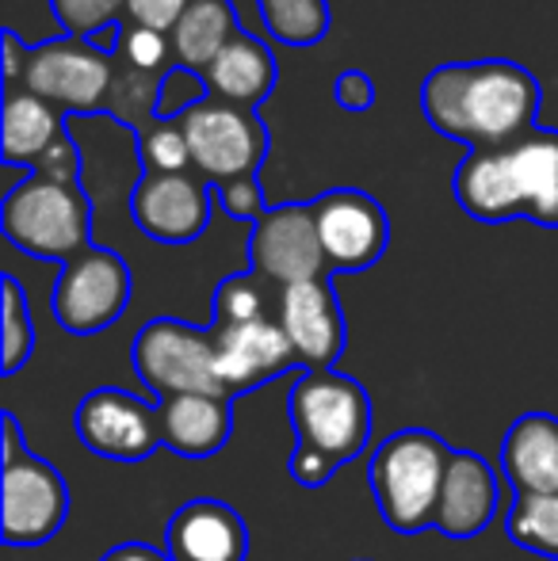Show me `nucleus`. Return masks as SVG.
Wrapping results in <instances>:
<instances>
[{
	"label": "nucleus",
	"instance_id": "bb28decb",
	"mask_svg": "<svg viewBox=\"0 0 558 561\" xmlns=\"http://www.w3.org/2000/svg\"><path fill=\"white\" fill-rule=\"evenodd\" d=\"M505 531L528 554L558 561V493L516 496L505 516Z\"/></svg>",
	"mask_w": 558,
	"mask_h": 561
},
{
	"label": "nucleus",
	"instance_id": "0eeeda50",
	"mask_svg": "<svg viewBox=\"0 0 558 561\" xmlns=\"http://www.w3.org/2000/svg\"><path fill=\"white\" fill-rule=\"evenodd\" d=\"M112 77H115V58L107 50H100L89 38L54 35L46 43L27 46L23 73L15 84L43 96L58 112L96 115L107 107Z\"/></svg>",
	"mask_w": 558,
	"mask_h": 561
},
{
	"label": "nucleus",
	"instance_id": "423d86ee",
	"mask_svg": "<svg viewBox=\"0 0 558 561\" xmlns=\"http://www.w3.org/2000/svg\"><path fill=\"white\" fill-rule=\"evenodd\" d=\"M130 359H135L141 386L157 401L180 398V393H218V398H230L223 390V378H218L215 329L187 325V321L176 318H153L138 329Z\"/></svg>",
	"mask_w": 558,
	"mask_h": 561
},
{
	"label": "nucleus",
	"instance_id": "f8f14e48",
	"mask_svg": "<svg viewBox=\"0 0 558 561\" xmlns=\"http://www.w3.org/2000/svg\"><path fill=\"white\" fill-rule=\"evenodd\" d=\"M73 424L81 444L107 462H141L157 447H164L157 405L119 386H100L84 393Z\"/></svg>",
	"mask_w": 558,
	"mask_h": 561
},
{
	"label": "nucleus",
	"instance_id": "6ab92c4d",
	"mask_svg": "<svg viewBox=\"0 0 558 561\" xmlns=\"http://www.w3.org/2000/svg\"><path fill=\"white\" fill-rule=\"evenodd\" d=\"M501 473L516 496L558 493V416L524 413L501 439Z\"/></svg>",
	"mask_w": 558,
	"mask_h": 561
},
{
	"label": "nucleus",
	"instance_id": "39448f33",
	"mask_svg": "<svg viewBox=\"0 0 558 561\" xmlns=\"http://www.w3.org/2000/svg\"><path fill=\"white\" fill-rule=\"evenodd\" d=\"M0 229L27 256L69 264L92 244V199L81 184L31 172L4 195Z\"/></svg>",
	"mask_w": 558,
	"mask_h": 561
},
{
	"label": "nucleus",
	"instance_id": "7ed1b4c3",
	"mask_svg": "<svg viewBox=\"0 0 558 561\" xmlns=\"http://www.w3.org/2000/svg\"><path fill=\"white\" fill-rule=\"evenodd\" d=\"M287 416L295 428L291 478L306 489H318L364 455L372 436V398L352 375L341 370H303L291 382Z\"/></svg>",
	"mask_w": 558,
	"mask_h": 561
},
{
	"label": "nucleus",
	"instance_id": "e433bc0d",
	"mask_svg": "<svg viewBox=\"0 0 558 561\" xmlns=\"http://www.w3.org/2000/svg\"><path fill=\"white\" fill-rule=\"evenodd\" d=\"M0 43H4V81L15 84L23 73V58H27V50L20 46V38H15L12 27H4V38H0Z\"/></svg>",
	"mask_w": 558,
	"mask_h": 561
},
{
	"label": "nucleus",
	"instance_id": "cd10ccee",
	"mask_svg": "<svg viewBox=\"0 0 558 561\" xmlns=\"http://www.w3.org/2000/svg\"><path fill=\"white\" fill-rule=\"evenodd\" d=\"M0 290H4V313H0V370L12 378L15 370L31 359V352H35V325H31V310H27V298H23L20 279L4 275Z\"/></svg>",
	"mask_w": 558,
	"mask_h": 561
},
{
	"label": "nucleus",
	"instance_id": "1a4fd4ad",
	"mask_svg": "<svg viewBox=\"0 0 558 561\" xmlns=\"http://www.w3.org/2000/svg\"><path fill=\"white\" fill-rule=\"evenodd\" d=\"M130 290H135V279H130L127 260L112 249L89 244L81 256L61 264L54 279V321L73 336H96L127 313Z\"/></svg>",
	"mask_w": 558,
	"mask_h": 561
},
{
	"label": "nucleus",
	"instance_id": "4468645a",
	"mask_svg": "<svg viewBox=\"0 0 558 561\" xmlns=\"http://www.w3.org/2000/svg\"><path fill=\"white\" fill-rule=\"evenodd\" d=\"M130 218L161 244H192L210 222V184L200 172H141Z\"/></svg>",
	"mask_w": 558,
	"mask_h": 561
},
{
	"label": "nucleus",
	"instance_id": "72a5a7b5",
	"mask_svg": "<svg viewBox=\"0 0 558 561\" xmlns=\"http://www.w3.org/2000/svg\"><path fill=\"white\" fill-rule=\"evenodd\" d=\"M192 8V0H127V12H123V23H135V27H149L161 31V35H172V27L180 23V15Z\"/></svg>",
	"mask_w": 558,
	"mask_h": 561
},
{
	"label": "nucleus",
	"instance_id": "473e14b6",
	"mask_svg": "<svg viewBox=\"0 0 558 561\" xmlns=\"http://www.w3.org/2000/svg\"><path fill=\"white\" fill-rule=\"evenodd\" d=\"M218 195V207L226 210L230 218L238 222H257L264 215V192H261V180L257 176H241V180H230V184H218L215 187Z\"/></svg>",
	"mask_w": 558,
	"mask_h": 561
},
{
	"label": "nucleus",
	"instance_id": "ddd939ff",
	"mask_svg": "<svg viewBox=\"0 0 558 561\" xmlns=\"http://www.w3.org/2000/svg\"><path fill=\"white\" fill-rule=\"evenodd\" d=\"M310 207L329 260V275L367 272L379 264L390 241V222L375 195L360 187H333L318 195Z\"/></svg>",
	"mask_w": 558,
	"mask_h": 561
},
{
	"label": "nucleus",
	"instance_id": "f257e3e1",
	"mask_svg": "<svg viewBox=\"0 0 558 561\" xmlns=\"http://www.w3.org/2000/svg\"><path fill=\"white\" fill-rule=\"evenodd\" d=\"M421 115L467 149L505 146L539 126V81L509 58L444 61L421 81Z\"/></svg>",
	"mask_w": 558,
	"mask_h": 561
},
{
	"label": "nucleus",
	"instance_id": "b1692460",
	"mask_svg": "<svg viewBox=\"0 0 558 561\" xmlns=\"http://www.w3.org/2000/svg\"><path fill=\"white\" fill-rule=\"evenodd\" d=\"M161 81H164L161 73H146V69H135L115 58V77H112V92H107L104 112L112 115L115 123L130 126L135 134L149 130V126L157 123V107H161Z\"/></svg>",
	"mask_w": 558,
	"mask_h": 561
},
{
	"label": "nucleus",
	"instance_id": "c85d7f7f",
	"mask_svg": "<svg viewBox=\"0 0 558 561\" xmlns=\"http://www.w3.org/2000/svg\"><path fill=\"white\" fill-rule=\"evenodd\" d=\"M141 172H192V153L180 118H157L149 130L138 134Z\"/></svg>",
	"mask_w": 558,
	"mask_h": 561
},
{
	"label": "nucleus",
	"instance_id": "c9c22d12",
	"mask_svg": "<svg viewBox=\"0 0 558 561\" xmlns=\"http://www.w3.org/2000/svg\"><path fill=\"white\" fill-rule=\"evenodd\" d=\"M100 561H172L164 550L149 547V542H119V547H112Z\"/></svg>",
	"mask_w": 558,
	"mask_h": 561
},
{
	"label": "nucleus",
	"instance_id": "2f4dec72",
	"mask_svg": "<svg viewBox=\"0 0 558 561\" xmlns=\"http://www.w3.org/2000/svg\"><path fill=\"white\" fill-rule=\"evenodd\" d=\"M210 92H207V81H203V73H195V69H169L161 81V107H157V118H180L184 112H192L195 104H203Z\"/></svg>",
	"mask_w": 558,
	"mask_h": 561
},
{
	"label": "nucleus",
	"instance_id": "dca6fc26",
	"mask_svg": "<svg viewBox=\"0 0 558 561\" xmlns=\"http://www.w3.org/2000/svg\"><path fill=\"white\" fill-rule=\"evenodd\" d=\"M215 329V347H218V378L223 390L230 393H249L257 386L272 382V378L287 375V370L303 367L291 347L287 333L276 318L249 321V325H210Z\"/></svg>",
	"mask_w": 558,
	"mask_h": 561
},
{
	"label": "nucleus",
	"instance_id": "f3484780",
	"mask_svg": "<svg viewBox=\"0 0 558 561\" xmlns=\"http://www.w3.org/2000/svg\"><path fill=\"white\" fill-rule=\"evenodd\" d=\"M164 554L172 561H246L249 527L226 501H187L164 527Z\"/></svg>",
	"mask_w": 558,
	"mask_h": 561
},
{
	"label": "nucleus",
	"instance_id": "aec40b11",
	"mask_svg": "<svg viewBox=\"0 0 558 561\" xmlns=\"http://www.w3.org/2000/svg\"><path fill=\"white\" fill-rule=\"evenodd\" d=\"M161 416V439L180 458H210L230 444L234 409L230 398L218 393H180V398L157 401Z\"/></svg>",
	"mask_w": 558,
	"mask_h": 561
},
{
	"label": "nucleus",
	"instance_id": "6e6552de",
	"mask_svg": "<svg viewBox=\"0 0 558 561\" xmlns=\"http://www.w3.org/2000/svg\"><path fill=\"white\" fill-rule=\"evenodd\" d=\"M192 153V172H200L207 184H230L241 176H257V169L269 157V126L257 112L223 104L207 96L192 112L180 115Z\"/></svg>",
	"mask_w": 558,
	"mask_h": 561
},
{
	"label": "nucleus",
	"instance_id": "7c9ffc66",
	"mask_svg": "<svg viewBox=\"0 0 558 561\" xmlns=\"http://www.w3.org/2000/svg\"><path fill=\"white\" fill-rule=\"evenodd\" d=\"M115 58L135 69H146V73H161V77L169 73V69H176V54H172L169 35L149 31V27H135V23H123L119 27Z\"/></svg>",
	"mask_w": 558,
	"mask_h": 561
},
{
	"label": "nucleus",
	"instance_id": "a211bd4d",
	"mask_svg": "<svg viewBox=\"0 0 558 561\" xmlns=\"http://www.w3.org/2000/svg\"><path fill=\"white\" fill-rule=\"evenodd\" d=\"M493 516H498V473L475 450H452L432 531L447 539H475L493 524Z\"/></svg>",
	"mask_w": 558,
	"mask_h": 561
},
{
	"label": "nucleus",
	"instance_id": "9b49d317",
	"mask_svg": "<svg viewBox=\"0 0 558 561\" xmlns=\"http://www.w3.org/2000/svg\"><path fill=\"white\" fill-rule=\"evenodd\" d=\"M249 264L280 290L295 287V283L326 279L329 260L321 249L310 203H280V207L264 210L249 237Z\"/></svg>",
	"mask_w": 558,
	"mask_h": 561
},
{
	"label": "nucleus",
	"instance_id": "20e7f679",
	"mask_svg": "<svg viewBox=\"0 0 558 561\" xmlns=\"http://www.w3.org/2000/svg\"><path fill=\"white\" fill-rule=\"evenodd\" d=\"M452 450L455 447H447L436 432L402 428L383 439L372 455V466H367L372 493L383 524L395 535H418L432 527Z\"/></svg>",
	"mask_w": 558,
	"mask_h": 561
},
{
	"label": "nucleus",
	"instance_id": "393cba45",
	"mask_svg": "<svg viewBox=\"0 0 558 561\" xmlns=\"http://www.w3.org/2000/svg\"><path fill=\"white\" fill-rule=\"evenodd\" d=\"M276 306H280V287H272L257 272L226 275L215 287V302H210L215 321L210 325L226 329V325H249V321H261V318H276Z\"/></svg>",
	"mask_w": 558,
	"mask_h": 561
},
{
	"label": "nucleus",
	"instance_id": "f03ea898",
	"mask_svg": "<svg viewBox=\"0 0 558 561\" xmlns=\"http://www.w3.org/2000/svg\"><path fill=\"white\" fill-rule=\"evenodd\" d=\"M455 203L475 222L501 226L513 218L558 229V130L528 134L490 149H467L452 176Z\"/></svg>",
	"mask_w": 558,
	"mask_h": 561
},
{
	"label": "nucleus",
	"instance_id": "4be33fe9",
	"mask_svg": "<svg viewBox=\"0 0 558 561\" xmlns=\"http://www.w3.org/2000/svg\"><path fill=\"white\" fill-rule=\"evenodd\" d=\"M69 134V115L58 112L54 104H46L43 96L8 84L4 89V141H0V157L8 169L23 164L35 169L43 161V153L50 146H58Z\"/></svg>",
	"mask_w": 558,
	"mask_h": 561
},
{
	"label": "nucleus",
	"instance_id": "c756f323",
	"mask_svg": "<svg viewBox=\"0 0 558 561\" xmlns=\"http://www.w3.org/2000/svg\"><path fill=\"white\" fill-rule=\"evenodd\" d=\"M50 12L66 35L89 38L92 43L107 27H119L127 0H50Z\"/></svg>",
	"mask_w": 558,
	"mask_h": 561
},
{
	"label": "nucleus",
	"instance_id": "5701e85b",
	"mask_svg": "<svg viewBox=\"0 0 558 561\" xmlns=\"http://www.w3.org/2000/svg\"><path fill=\"white\" fill-rule=\"evenodd\" d=\"M241 31L238 8L230 0H192L180 23L172 27L169 43L176 54V66L195 69V73H207L210 61L230 46V38Z\"/></svg>",
	"mask_w": 558,
	"mask_h": 561
},
{
	"label": "nucleus",
	"instance_id": "a878e982",
	"mask_svg": "<svg viewBox=\"0 0 558 561\" xmlns=\"http://www.w3.org/2000/svg\"><path fill=\"white\" fill-rule=\"evenodd\" d=\"M261 23L283 46H314L329 35V0H257Z\"/></svg>",
	"mask_w": 558,
	"mask_h": 561
},
{
	"label": "nucleus",
	"instance_id": "f704fd0d",
	"mask_svg": "<svg viewBox=\"0 0 558 561\" xmlns=\"http://www.w3.org/2000/svg\"><path fill=\"white\" fill-rule=\"evenodd\" d=\"M333 100L344 107V112H372L375 107V81L364 69H344L333 81Z\"/></svg>",
	"mask_w": 558,
	"mask_h": 561
},
{
	"label": "nucleus",
	"instance_id": "412c9836",
	"mask_svg": "<svg viewBox=\"0 0 558 561\" xmlns=\"http://www.w3.org/2000/svg\"><path fill=\"white\" fill-rule=\"evenodd\" d=\"M203 81H207V92L215 100L234 104V107H246V112H257L280 81L276 54H272L269 43H261L257 35L238 31V35L230 38V46L210 61Z\"/></svg>",
	"mask_w": 558,
	"mask_h": 561
},
{
	"label": "nucleus",
	"instance_id": "2eb2a0df",
	"mask_svg": "<svg viewBox=\"0 0 558 561\" xmlns=\"http://www.w3.org/2000/svg\"><path fill=\"white\" fill-rule=\"evenodd\" d=\"M276 321L295 347L303 370H333L337 359L344 355L349 344V329H344V310L337 298L333 283L310 279L295 283V287L280 290Z\"/></svg>",
	"mask_w": 558,
	"mask_h": 561
},
{
	"label": "nucleus",
	"instance_id": "9d476101",
	"mask_svg": "<svg viewBox=\"0 0 558 561\" xmlns=\"http://www.w3.org/2000/svg\"><path fill=\"white\" fill-rule=\"evenodd\" d=\"M4 519L8 547H43L69 519V485L46 458L31 450H4Z\"/></svg>",
	"mask_w": 558,
	"mask_h": 561
}]
</instances>
